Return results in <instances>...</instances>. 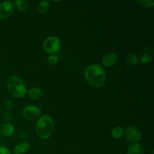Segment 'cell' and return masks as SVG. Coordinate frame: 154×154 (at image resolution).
<instances>
[{"label":"cell","instance_id":"cell-20","mask_svg":"<svg viewBox=\"0 0 154 154\" xmlns=\"http://www.w3.org/2000/svg\"><path fill=\"white\" fill-rule=\"evenodd\" d=\"M0 154H11L10 150L4 146H0Z\"/></svg>","mask_w":154,"mask_h":154},{"label":"cell","instance_id":"cell-13","mask_svg":"<svg viewBox=\"0 0 154 154\" xmlns=\"http://www.w3.org/2000/svg\"><path fill=\"white\" fill-rule=\"evenodd\" d=\"M14 132V127L10 123H5L1 126V133L4 136H11Z\"/></svg>","mask_w":154,"mask_h":154},{"label":"cell","instance_id":"cell-8","mask_svg":"<svg viewBox=\"0 0 154 154\" xmlns=\"http://www.w3.org/2000/svg\"><path fill=\"white\" fill-rule=\"evenodd\" d=\"M153 54L154 52L153 48L151 47H147L140 52L138 61L141 62V63H144V64L149 63L153 60Z\"/></svg>","mask_w":154,"mask_h":154},{"label":"cell","instance_id":"cell-15","mask_svg":"<svg viewBox=\"0 0 154 154\" xmlns=\"http://www.w3.org/2000/svg\"><path fill=\"white\" fill-rule=\"evenodd\" d=\"M50 8V2L48 0L42 1L38 6V11L40 14H45L48 11Z\"/></svg>","mask_w":154,"mask_h":154},{"label":"cell","instance_id":"cell-6","mask_svg":"<svg viewBox=\"0 0 154 154\" xmlns=\"http://www.w3.org/2000/svg\"><path fill=\"white\" fill-rule=\"evenodd\" d=\"M14 11V5L11 1L0 3V20H5L12 15Z\"/></svg>","mask_w":154,"mask_h":154},{"label":"cell","instance_id":"cell-12","mask_svg":"<svg viewBox=\"0 0 154 154\" xmlns=\"http://www.w3.org/2000/svg\"><path fill=\"white\" fill-rule=\"evenodd\" d=\"M29 149V144L28 142H21L17 144L14 148V154H24Z\"/></svg>","mask_w":154,"mask_h":154},{"label":"cell","instance_id":"cell-5","mask_svg":"<svg viewBox=\"0 0 154 154\" xmlns=\"http://www.w3.org/2000/svg\"><path fill=\"white\" fill-rule=\"evenodd\" d=\"M23 115L26 119L29 120H34L35 119L40 117L42 111L40 108L34 105H26L23 109Z\"/></svg>","mask_w":154,"mask_h":154},{"label":"cell","instance_id":"cell-18","mask_svg":"<svg viewBox=\"0 0 154 154\" xmlns=\"http://www.w3.org/2000/svg\"><path fill=\"white\" fill-rule=\"evenodd\" d=\"M137 2L141 7L144 8H149L153 7L154 5V1L153 0H138Z\"/></svg>","mask_w":154,"mask_h":154},{"label":"cell","instance_id":"cell-4","mask_svg":"<svg viewBox=\"0 0 154 154\" xmlns=\"http://www.w3.org/2000/svg\"><path fill=\"white\" fill-rule=\"evenodd\" d=\"M61 43L60 40L56 36H49L45 40L43 44L44 50L47 53L54 54L60 50Z\"/></svg>","mask_w":154,"mask_h":154},{"label":"cell","instance_id":"cell-1","mask_svg":"<svg viewBox=\"0 0 154 154\" xmlns=\"http://www.w3.org/2000/svg\"><path fill=\"white\" fill-rule=\"evenodd\" d=\"M84 77L87 82L93 87H101L106 81V74L102 66L99 64L89 66L84 72Z\"/></svg>","mask_w":154,"mask_h":154},{"label":"cell","instance_id":"cell-7","mask_svg":"<svg viewBox=\"0 0 154 154\" xmlns=\"http://www.w3.org/2000/svg\"><path fill=\"white\" fill-rule=\"evenodd\" d=\"M125 137L126 140L132 143H138L141 138V132H139L138 129L133 126L127 128V129L125 132Z\"/></svg>","mask_w":154,"mask_h":154},{"label":"cell","instance_id":"cell-11","mask_svg":"<svg viewBox=\"0 0 154 154\" xmlns=\"http://www.w3.org/2000/svg\"><path fill=\"white\" fill-rule=\"evenodd\" d=\"M29 97L33 100H39L43 96V93L42 90L38 87H32L27 91Z\"/></svg>","mask_w":154,"mask_h":154},{"label":"cell","instance_id":"cell-10","mask_svg":"<svg viewBox=\"0 0 154 154\" xmlns=\"http://www.w3.org/2000/svg\"><path fill=\"white\" fill-rule=\"evenodd\" d=\"M144 148L140 143H133L129 147L127 154H144Z\"/></svg>","mask_w":154,"mask_h":154},{"label":"cell","instance_id":"cell-9","mask_svg":"<svg viewBox=\"0 0 154 154\" xmlns=\"http://www.w3.org/2000/svg\"><path fill=\"white\" fill-rule=\"evenodd\" d=\"M117 60V56L114 53H108L103 57L102 60V63L105 67H111L116 63Z\"/></svg>","mask_w":154,"mask_h":154},{"label":"cell","instance_id":"cell-19","mask_svg":"<svg viewBox=\"0 0 154 154\" xmlns=\"http://www.w3.org/2000/svg\"><path fill=\"white\" fill-rule=\"evenodd\" d=\"M48 62L51 65H56L59 62V57L56 54H51L48 56Z\"/></svg>","mask_w":154,"mask_h":154},{"label":"cell","instance_id":"cell-17","mask_svg":"<svg viewBox=\"0 0 154 154\" xmlns=\"http://www.w3.org/2000/svg\"><path fill=\"white\" fill-rule=\"evenodd\" d=\"M126 60L129 64L132 65V66H135L138 63V58L134 54H129L126 55Z\"/></svg>","mask_w":154,"mask_h":154},{"label":"cell","instance_id":"cell-2","mask_svg":"<svg viewBox=\"0 0 154 154\" xmlns=\"http://www.w3.org/2000/svg\"><path fill=\"white\" fill-rule=\"evenodd\" d=\"M54 123L53 119L49 115L44 114L37 120L35 130L38 136L42 139H48L54 132Z\"/></svg>","mask_w":154,"mask_h":154},{"label":"cell","instance_id":"cell-3","mask_svg":"<svg viewBox=\"0 0 154 154\" xmlns=\"http://www.w3.org/2000/svg\"><path fill=\"white\" fill-rule=\"evenodd\" d=\"M7 88L9 93L16 98L23 97L27 93L26 87L19 77L12 75L7 81Z\"/></svg>","mask_w":154,"mask_h":154},{"label":"cell","instance_id":"cell-14","mask_svg":"<svg viewBox=\"0 0 154 154\" xmlns=\"http://www.w3.org/2000/svg\"><path fill=\"white\" fill-rule=\"evenodd\" d=\"M111 135L115 139H119V138H122L123 135H124V129L121 126H116L114 129H112Z\"/></svg>","mask_w":154,"mask_h":154},{"label":"cell","instance_id":"cell-16","mask_svg":"<svg viewBox=\"0 0 154 154\" xmlns=\"http://www.w3.org/2000/svg\"><path fill=\"white\" fill-rule=\"evenodd\" d=\"M16 7L21 11H26L29 8V4L25 0H17L14 2Z\"/></svg>","mask_w":154,"mask_h":154}]
</instances>
